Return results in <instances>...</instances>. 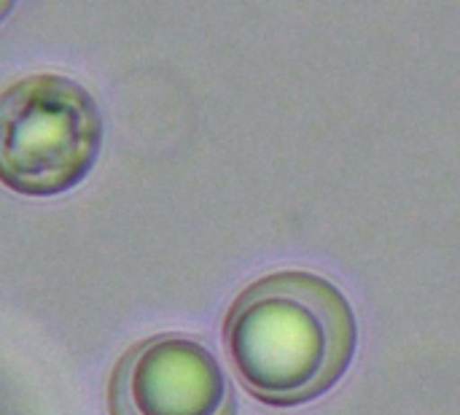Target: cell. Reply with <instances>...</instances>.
<instances>
[{
  "label": "cell",
  "mask_w": 460,
  "mask_h": 415,
  "mask_svg": "<svg viewBox=\"0 0 460 415\" xmlns=\"http://www.w3.org/2000/svg\"><path fill=\"white\" fill-rule=\"evenodd\" d=\"M348 297L310 270H278L245 286L224 321L240 383L261 402L291 408L326 394L356 354Z\"/></svg>",
  "instance_id": "1"
},
{
  "label": "cell",
  "mask_w": 460,
  "mask_h": 415,
  "mask_svg": "<svg viewBox=\"0 0 460 415\" xmlns=\"http://www.w3.org/2000/svg\"><path fill=\"white\" fill-rule=\"evenodd\" d=\"M11 5H13V0H0V19L11 11Z\"/></svg>",
  "instance_id": "4"
},
{
  "label": "cell",
  "mask_w": 460,
  "mask_h": 415,
  "mask_svg": "<svg viewBox=\"0 0 460 415\" xmlns=\"http://www.w3.org/2000/svg\"><path fill=\"white\" fill-rule=\"evenodd\" d=\"M94 97L59 73H35L0 92V184L30 197L78 186L100 151Z\"/></svg>",
  "instance_id": "2"
},
{
  "label": "cell",
  "mask_w": 460,
  "mask_h": 415,
  "mask_svg": "<svg viewBox=\"0 0 460 415\" xmlns=\"http://www.w3.org/2000/svg\"><path fill=\"white\" fill-rule=\"evenodd\" d=\"M111 415H234L218 359L189 335H154L132 346L108 383Z\"/></svg>",
  "instance_id": "3"
}]
</instances>
